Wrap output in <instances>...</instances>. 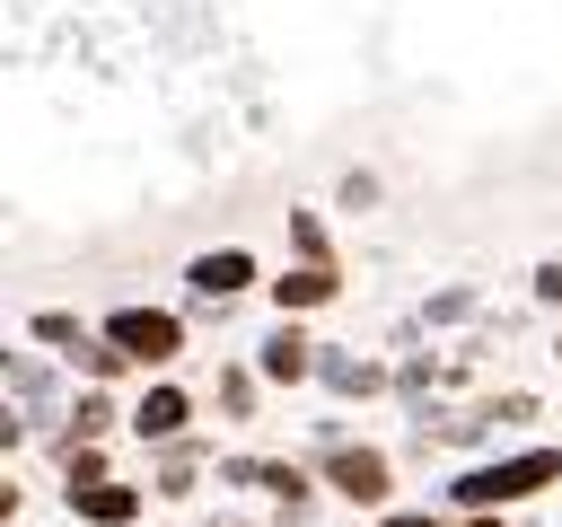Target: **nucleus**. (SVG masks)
<instances>
[{"mask_svg":"<svg viewBox=\"0 0 562 527\" xmlns=\"http://www.w3.org/2000/svg\"><path fill=\"white\" fill-rule=\"evenodd\" d=\"M316 351H325V343H307V334H299V316H281V325L263 334L255 369H263L272 386H299V378H316Z\"/></svg>","mask_w":562,"mask_h":527,"instance_id":"423d86ee","label":"nucleus"},{"mask_svg":"<svg viewBox=\"0 0 562 527\" xmlns=\"http://www.w3.org/2000/svg\"><path fill=\"white\" fill-rule=\"evenodd\" d=\"M536 299H544V307H562V255H553V264L536 272Z\"/></svg>","mask_w":562,"mask_h":527,"instance_id":"2eb2a0df","label":"nucleus"},{"mask_svg":"<svg viewBox=\"0 0 562 527\" xmlns=\"http://www.w3.org/2000/svg\"><path fill=\"white\" fill-rule=\"evenodd\" d=\"M184 290H193L202 307H228L237 290H255V255H246V246H211V255L184 264Z\"/></svg>","mask_w":562,"mask_h":527,"instance_id":"20e7f679","label":"nucleus"},{"mask_svg":"<svg viewBox=\"0 0 562 527\" xmlns=\"http://www.w3.org/2000/svg\"><path fill=\"white\" fill-rule=\"evenodd\" d=\"M378 527H439V518H430V509H386Z\"/></svg>","mask_w":562,"mask_h":527,"instance_id":"dca6fc26","label":"nucleus"},{"mask_svg":"<svg viewBox=\"0 0 562 527\" xmlns=\"http://www.w3.org/2000/svg\"><path fill=\"white\" fill-rule=\"evenodd\" d=\"M369 202H378V176L351 167V176H342V211H369Z\"/></svg>","mask_w":562,"mask_h":527,"instance_id":"4468645a","label":"nucleus"},{"mask_svg":"<svg viewBox=\"0 0 562 527\" xmlns=\"http://www.w3.org/2000/svg\"><path fill=\"white\" fill-rule=\"evenodd\" d=\"M105 343H114L132 369L158 378V369L184 360V316H176V307H114V316H105Z\"/></svg>","mask_w":562,"mask_h":527,"instance_id":"f03ea898","label":"nucleus"},{"mask_svg":"<svg viewBox=\"0 0 562 527\" xmlns=\"http://www.w3.org/2000/svg\"><path fill=\"white\" fill-rule=\"evenodd\" d=\"M290 255H299V264H334V237H325L316 211H290Z\"/></svg>","mask_w":562,"mask_h":527,"instance_id":"9d476101","label":"nucleus"},{"mask_svg":"<svg viewBox=\"0 0 562 527\" xmlns=\"http://www.w3.org/2000/svg\"><path fill=\"white\" fill-rule=\"evenodd\" d=\"M342 501H360V509H378L386 501V457L378 448H325V466H316Z\"/></svg>","mask_w":562,"mask_h":527,"instance_id":"39448f33","label":"nucleus"},{"mask_svg":"<svg viewBox=\"0 0 562 527\" xmlns=\"http://www.w3.org/2000/svg\"><path fill=\"white\" fill-rule=\"evenodd\" d=\"M26 334L53 351V360H70V369H88V378H123L132 360L105 343V325H79L70 307H44V316H26Z\"/></svg>","mask_w":562,"mask_h":527,"instance_id":"7ed1b4c3","label":"nucleus"},{"mask_svg":"<svg viewBox=\"0 0 562 527\" xmlns=\"http://www.w3.org/2000/svg\"><path fill=\"white\" fill-rule=\"evenodd\" d=\"M220 527H237V518H220Z\"/></svg>","mask_w":562,"mask_h":527,"instance_id":"a211bd4d","label":"nucleus"},{"mask_svg":"<svg viewBox=\"0 0 562 527\" xmlns=\"http://www.w3.org/2000/svg\"><path fill=\"white\" fill-rule=\"evenodd\" d=\"M184 422H193V395H184V386H167V378H149V386H140V404H132V430L176 448V439H184Z\"/></svg>","mask_w":562,"mask_h":527,"instance_id":"0eeeda50","label":"nucleus"},{"mask_svg":"<svg viewBox=\"0 0 562 527\" xmlns=\"http://www.w3.org/2000/svg\"><path fill=\"white\" fill-rule=\"evenodd\" d=\"M70 509H79L88 527H132V518H140V492L105 474V483H79V492H70Z\"/></svg>","mask_w":562,"mask_h":527,"instance_id":"1a4fd4ad","label":"nucleus"},{"mask_svg":"<svg viewBox=\"0 0 562 527\" xmlns=\"http://www.w3.org/2000/svg\"><path fill=\"white\" fill-rule=\"evenodd\" d=\"M228 474H237V483H263V492H281V501H299V492H307V474H299V466H228Z\"/></svg>","mask_w":562,"mask_h":527,"instance_id":"9b49d317","label":"nucleus"},{"mask_svg":"<svg viewBox=\"0 0 562 527\" xmlns=\"http://www.w3.org/2000/svg\"><path fill=\"white\" fill-rule=\"evenodd\" d=\"M255 378H263V369H220V404L246 413V404H255Z\"/></svg>","mask_w":562,"mask_h":527,"instance_id":"ddd939ff","label":"nucleus"},{"mask_svg":"<svg viewBox=\"0 0 562 527\" xmlns=\"http://www.w3.org/2000/svg\"><path fill=\"white\" fill-rule=\"evenodd\" d=\"M114 430V404L105 395H79V413H70V439H105Z\"/></svg>","mask_w":562,"mask_h":527,"instance_id":"f8f14e48","label":"nucleus"},{"mask_svg":"<svg viewBox=\"0 0 562 527\" xmlns=\"http://www.w3.org/2000/svg\"><path fill=\"white\" fill-rule=\"evenodd\" d=\"M272 290V307L281 316H307V307H325V299H342V272L334 264H290L281 281H263Z\"/></svg>","mask_w":562,"mask_h":527,"instance_id":"6e6552de","label":"nucleus"},{"mask_svg":"<svg viewBox=\"0 0 562 527\" xmlns=\"http://www.w3.org/2000/svg\"><path fill=\"white\" fill-rule=\"evenodd\" d=\"M544 483H562V448H518V457H492V466L457 474V501L465 509H509V501H527Z\"/></svg>","mask_w":562,"mask_h":527,"instance_id":"f257e3e1","label":"nucleus"},{"mask_svg":"<svg viewBox=\"0 0 562 527\" xmlns=\"http://www.w3.org/2000/svg\"><path fill=\"white\" fill-rule=\"evenodd\" d=\"M465 527H501V509H474V518H465Z\"/></svg>","mask_w":562,"mask_h":527,"instance_id":"f3484780","label":"nucleus"}]
</instances>
